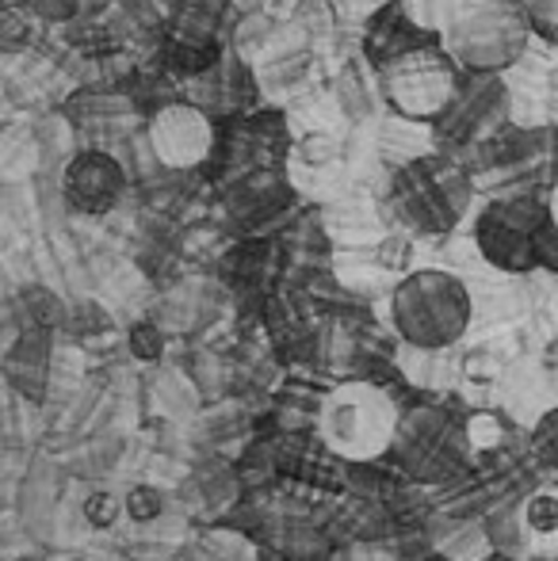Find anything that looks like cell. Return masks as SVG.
Wrapping results in <instances>:
<instances>
[{"instance_id": "cell-1", "label": "cell", "mask_w": 558, "mask_h": 561, "mask_svg": "<svg viewBox=\"0 0 558 561\" xmlns=\"http://www.w3.org/2000/svg\"><path fill=\"white\" fill-rule=\"evenodd\" d=\"M536 35L524 0H463L447 27V50L463 69L498 77L524 58Z\"/></svg>"}, {"instance_id": "cell-2", "label": "cell", "mask_w": 558, "mask_h": 561, "mask_svg": "<svg viewBox=\"0 0 558 561\" xmlns=\"http://www.w3.org/2000/svg\"><path fill=\"white\" fill-rule=\"evenodd\" d=\"M470 290L463 279L440 267H424L398 283L390 298V318L413 347H447L470 325Z\"/></svg>"}, {"instance_id": "cell-3", "label": "cell", "mask_w": 558, "mask_h": 561, "mask_svg": "<svg viewBox=\"0 0 558 561\" xmlns=\"http://www.w3.org/2000/svg\"><path fill=\"white\" fill-rule=\"evenodd\" d=\"M379 89L395 115L410 123H440L459 100V61L447 46L421 43L379 69Z\"/></svg>"}, {"instance_id": "cell-4", "label": "cell", "mask_w": 558, "mask_h": 561, "mask_svg": "<svg viewBox=\"0 0 558 561\" xmlns=\"http://www.w3.org/2000/svg\"><path fill=\"white\" fill-rule=\"evenodd\" d=\"M321 436L337 455L352 462H372L398 439V409L383 390L349 382L321 405Z\"/></svg>"}, {"instance_id": "cell-5", "label": "cell", "mask_w": 558, "mask_h": 561, "mask_svg": "<svg viewBox=\"0 0 558 561\" xmlns=\"http://www.w3.org/2000/svg\"><path fill=\"white\" fill-rule=\"evenodd\" d=\"M470 203V180L447 157H418L395 180V207L418 233H444Z\"/></svg>"}, {"instance_id": "cell-6", "label": "cell", "mask_w": 558, "mask_h": 561, "mask_svg": "<svg viewBox=\"0 0 558 561\" xmlns=\"http://www.w3.org/2000/svg\"><path fill=\"white\" fill-rule=\"evenodd\" d=\"M528 203H498L482 215L478 222V244H482L486 260H493L505 272H528L539 264V237L544 226L551 222V210L539 218H528Z\"/></svg>"}, {"instance_id": "cell-7", "label": "cell", "mask_w": 558, "mask_h": 561, "mask_svg": "<svg viewBox=\"0 0 558 561\" xmlns=\"http://www.w3.org/2000/svg\"><path fill=\"white\" fill-rule=\"evenodd\" d=\"M149 149L164 169H195L215 149V123L195 104H164L149 118Z\"/></svg>"}, {"instance_id": "cell-8", "label": "cell", "mask_w": 558, "mask_h": 561, "mask_svg": "<svg viewBox=\"0 0 558 561\" xmlns=\"http://www.w3.org/2000/svg\"><path fill=\"white\" fill-rule=\"evenodd\" d=\"M123 187H127V172L104 149H84L61 172V195L77 215H107L119 203Z\"/></svg>"}, {"instance_id": "cell-9", "label": "cell", "mask_w": 558, "mask_h": 561, "mask_svg": "<svg viewBox=\"0 0 558 561\" xmlns=\"http://www.w3.org/2000/svg\"><path fill=\"white\" fill-rule=\"evenodd\" d=\"M524 527L536 539H558V489H539L524 501Z\"/></svg>"}, {"instance_id": "cell-10", "label": "cell", "mask_w": 558, "mask_h": 561, "mask_svg": "<svg viewBox=\"0 0 558 561\" xmlns=\"http://www.w3.org/2000/svg\"><path fill=\"white\" fill-rule=\"evenodd\" d=\"M161 493H157L153 485H135L127 493V501H123V508H127V516L135 519V524H149V519L161 516Z\"/></svg>"}, {"instance_id": "cell-11", "label": "cell", "mask_w": 558, "mask_h": 561, "mask_svg": "<svg viewBox=\"0 0 558 561\" xmlns=\"http://www.w3.org/2000/svg\"><path fill=\"white\" fill-rule=\"evenodd\" d=\"M524 8H528L539 35L558 38V0H524Z\"/></svg>"}, {"instance_id": "cell-12", "label": "cell", "mask_w": 558, "mask_h": 561, "mask_svg": "<svg viewBox=\"0 0 558 561\" xmlns=\"http://www.w3.org/2000/svg\"><path fill=\"white\" fill-rule=\"evenodd\" d=\"M119 512H127V508H119V501H115L112 493H96V496H89V504H84V516H89L96 527H112L115 519H119Z\"/></svg>"}, {"instance_id": "cell-13", "label": "cell", "mask_w": 558, "mask_h": 561, "mask_svg": "<svg viewBox=\"0 0 558 561\" xmlns=\"http://www.w3.org/2000/svg\"><path fill=\"white\" fill-rule=\"evenodd\" d=\"M536 450L551 466H558V409H555V413H547L544 421H539V428H536Z\"/></svg>"}, {"instance_id": "cell-14", "label": "cell", "mask_w": 558, "mask_h": 561, "mask_svg": "<svg viewBox=\"0 0 558 561\" xmlns=\"http://www.w3.org/2000/svg\"><path fill=\"white\" fill-rule=\"evenodd\" d=\"M35 8L50 20H69L77 12V0H35Z\"/></svg>"}, {"instance_id": "cell-15", "label": "cell", "mask_w": 558, "mask_h": 561, "mask_svg": "<svg viewBox=\"0 0 558 561\" xmlns=\"http://www.w3.org/2000/svg\"><path fill=\"white\" fill-rule=\"evenodd\" d=\"M547 375H555V382H558V340L547 347Z\"/></svg>"}, {"instance_id": "cell-16", "label": "cell", "mask_w": 558, "mask_h": 561, "mask_svg": "<svg viewBox=\"0 0 558 561\" xmlns=\"http://www.w3.org/2000/svg\"><path fill=\"white\" fill-rule=\"evenodd\" d=\"M547 210H551V222L558 226V184L551 187V207H547Z\"/></svg>"}, {"instance_id": "cell-17", "label": "cell", "mask_w": 558, "mask_h": 561, "mask_svg": "<svg viewBox=\"0 0 558 561\" xmlns=\"http://www.w3.org/2000/svg\"><path fill=\"white\" fill-rule=\"evenodd\" d=\"M20 561H35V558H20Z\"/></svg>"}]
</instances>
